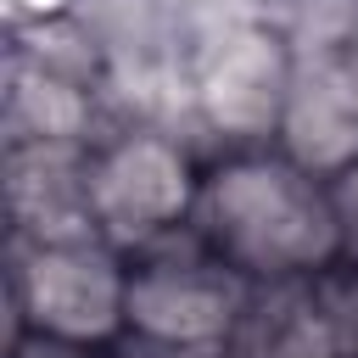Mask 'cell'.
I'll return each instance as SVG.
<instances>
[{"label": "cell", "mask_w": 358, "mask_h": 358, "mask_svg": "<svg viewBox=\"0 0 358 358\" xmlns=\"http://www.w3.org/2000/svg\"><path fill=\"white\" fill-rule=\"evenodd\" d=\"M201 196L196 157L157 129H123L90 151V224L123 257L190 229Z\"/></svg>", "instance_id": "4"}, {"label": "cell", "mask_w": 358, "mask_h": 358, "mask_svg": "<svg viewBox=\"0 0 358 358\" xmlns=\"http://www.w3.org/2000/svg\"><path fill=\"white\" fill-rule=\"evenodd\" d=\"M274 145L319 179H336L358 162V28L296 45Z\"/></svg>", "instance_id": "5"}, {"label": "cell", "mask_w": 358, "mask_h": 358, "mask_svg": "<svg viewBox=\"0 0 358 358\" xmlns=\"http://www.w3.org/2000/svg\"><path fill=\"white\" fill-rule=\"evenodd\" d=\"M347 313L352 291H336L330 274L252 285L246 319L224 358H352Z\"/></svg>", "instance_id": "7"}, {"label": "cell", "mask_w": 358, "mask_h": 358, "mask_svg": "<svg viewBox=\"0 0 358 358\" xmlns=\"http://www.w3.org/2000/svg\"><path fill=\"white\" fill-rule=\"evenodd\" d=\"M190 229L252 285L341 268V218L330 179L308 173L280 145L224 151L213 168H201Z\"/></svg>", "instance_id": "1"}, {"label": "cell", "mask_w": 358, "mask_h": 358, "mask_svg": "<svg viewBox=\"0 0 358 358\" xmlns=\"http://www.w3.org/2000/svg\"><path fill=\"white\" fill-rule=\"evenodd\" d=\"M252 302V280L235 274L196 229L129 257V336L162 358L229 352Z\"/></svg>", "instance_id": "2"}, {"label": "cell", "mask_w": 358, "mask_h": 358, "mask_svg": "<svg viewBox=\"0 0 358 358\" xmlns=\"http://www.w3.org/2000/svg\"><path fill=\"white\" fill-rule=\"evenodd\" d=\"M330 196H336V218H341V268L358 274V162L330 179Z\"/></svg>", "instance_id": "10"}, {"label": "cell", "mask_w": 358, "mask_h": 358, "mask_svg": "<svg viewBox=\"0 0 358 358\" xmlns=\"http://www.w3.org/2000/svg\"><path fill=\"white\" fill-rule=\"evenodd\" d=\"M347 347L358 358V274H352V313H347Z\"/></svg>", "instance_id": "11"}, {"label": "cell", "mask_w": 358, "mask_h": 358, "mask_svg": "<svg viewBox=\"0 0 358 358\" xmlns=\"http://www.w3.org/2000/svg\"><path fill=\"white\" fill-rule=\"evenodd\" d=\"M17 330L56 352H106L129 336V257L101 235L39 241L11 268Z\"/></svg>", "instance_id": "3"}, {"label": "cell", "mask_w": 358, "mask_h": 358, "mask_svg": "<svg viewBox=\"0 0 358 358\" xmlns=\"http://www.w3.org/2000/svg\"><path fill=\"white\" fill-rule=\"evenodd\" d=\"M291 67H296V45L280 28L252 22V28H235L229 39H218V50L207 56V67L196 78V106H201L207 129L224 134L229 151L280 140Z\"/></svg>", "instance_id": "6"}, {"label": "cell", "mask_w": 358, "mask_h": 358, "mask_svg": "<svg viewBox=\"0 0 358 358\" xmlns=\"http://www.w3.org/2000/svg\"><path fill=\"white\" fill-rule=\"evenodd\" d=\"M11 117H17V140H50V145H90V95L50 73L45 62L39 67H22L11 73Z\"/></svg>", "instance_id": "9"}, {"label": "cell", "mask_w": 358, "mask_h": 358, "mask_svg": "<svg viewBox=\"0 0 358 358\" xmlns=\"http://www.w3.org/2000/svg\"><path fill=\"white\" fill-rule=\"evenodd\" d=\"M90 151L95 145H50L11 140L6 157V201L22 246L95 235L90 224Z\"/></svg>", "instance_id": "8"}]
</instances>
